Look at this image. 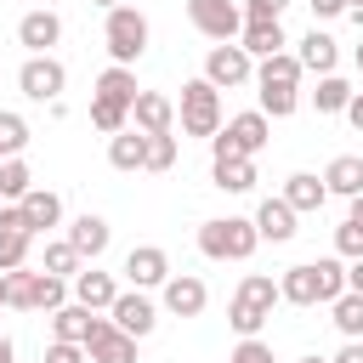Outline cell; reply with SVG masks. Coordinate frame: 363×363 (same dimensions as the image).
Returning <instances> with one entry per match:
<instances>
[{
    "label": "cell",
    "instance_id": "6da1fadb",
    "mask_svg": "<svg viewBox=\"0 0 363 363\" xmlns=\"http://www.w3.org/2000/svg\"><path fill=\"white\" fill-rule=\"evenodd\" d=\"M278 295L289 306H329L335 295H346V261L340 255H318V261H301L278 278Z\"/></svg>",
    "mask_w": 363,
    "mask_h": 363
},
{
    "label": "cell",
    "instance_id": "7a4b0ae2",
    "mask_svg": "<svg viewBox=\"0 0 363 363\" xmlns=\"http://www.w3.org/2000/svg\"><path fill=\"white\" fill-rule=\"evenodd\" d=\"M301 57L295 51H278V57H261L255 62V96H261V113L267 119H289L301 108Z\"/></svg>",
    "mask_w": 363,
    "mask_h": 363
},
{
    "label": "cell",
    "instance_id": "3957f363",
    "mask_svg": "<svg viewBox=\"0 0 363 363\" xmlns=\"http://www.w3.org/2000/svg\"><path fill=\"white\" fill-rule=\"evenodd\" d=\"M199 250H204V261H250L261 250L255 216H210V221H199Z\"/></svg>",
    "mask_w": 363,
    "mask_h": 363
},
{
    "label": "cell",
    "instance_id": "277c9868",
    "mask_svg": "<svg viewBox=\"0 0 363 363\" xmlns=\"http://www.w3.org/2000/svg\"><path fill=\"white\" fill-rule=\"evenodd\" d=\"M278 301H284V295H278V278H267V272H244L238 289H233V301H227V323H233V335H261Z\"/></svg>",
    "mask_w": 363,
    "mask_h": 363
},
{
    "label": "cell",
    "instance_id": "5b68a950",
    "mask_svg": "<svg viewBox=\"0 0 363 363\" xmlns=\"http://www.w3.org/2000/svg\"><path fill=\"white\" fill-rule=\"evenodd\" d=\"M272 142V119L261 108H244L233 119H221V130L210 136V159H255Z\"/></svg>",
    "mask_w": 363,
    "mask_h": 363
},
{
    "label": "cell",
    "instance_id": "8992f818",
    "mask_svg": "<svg viewBox=\"0 0 363 363\" xmlns=\"http://www.w3.org/2000/svg\"><path fill=\"white\" fill-rule=\"evenodd\" d=\"M147 40H153V28H147V17H142L136 6H113V11H108V23H102V45H108L113 62L136 68L142 51H147Z\"/></svg>",
    "mask_w": 363,
    "mask_h": 363
},
{
    "label": "cell",
    "instance_id": "52a82bcc",
    "mask_svg": "<svg viewBox=\"0 0 363 363\" xmlns=\"http://www.w3.org/2000/svg\"><path fill=\"white\" fill-rule=\"evenodd\" d=\"M176 119H182V136L210 142V136L221 130V91H216L204 74L187 79V85H182V102H176Z\"/></svg>",
    "mask_w": 363,
    "mask_h": 363
},
{
    "label": "cell",
    "instance_id": "ba28073f",
    "mask_svg": "<svg viewBox=\"0 0 363 363\" xmlns=\"http://www.w3.org/2000/svg\"><path fill=\"white\" fill-rule=\"evenodd\" d=\"M204 79L216 91H238V85H255V57L238 45V40H221L204 51Z\"/></svg>",
    "mask_w": 363,
    "mask_h": 363
},
{
    "label": "cell",
    "instance_id": "9c48e42d",
    "mask_svg": "<svg viewBox=\"0 0 363 363\" xmlns=\"http://www.w3.org/2000/svg\"><path fill=\"white\" fill-rule=\"evenodd\" d=\"M17 91H23L28 102H62V91H68V68H62V57H51V51L23 57V68H17Z\"/></svg>",
    "mask_w": 363,
    "mask_h": 363
},
{
    "label": "cell",
    "instance_id": "30bf717a",
    "mask_svg": "<svg viewBox=\"0 0 363 363\" xmlns=\"http://www.w3.org/2000/svg\"><path fill=\"white\" fill-rule=\"evenodd\" d=\"M187 23L204 34V40H238L244 34V6L238 0H187Z\"/></svg>",
    "mask_w": 363,
    "mask_h": 363
},
{
    "label": "cell",
    "instance_id": "8fae6325",
    "mask_svg": "<svg viewBox=\"0 0 363 363\" xmlns=\"http://www.w3.org/2000/svg\"><path fill=\"white\" fill-rule=\"evenodd\" d=\"M159 306H164L170 318H199V312L210 306V284H204L199 272H170L164 289H159Z\"/></svg>",
    "mask_w": 363,
    "mask_h": 363
},
{
    "label": "cell",
    "instance_id": "7c38bea8",
    "mask_svg": "<svg viewBox=\"0 0 363 363\" xmlns=\"http://www.w3.org/2000/svg\"><path fill=\"white\" fill-rule=\"evenodd\" d=\"M108 318L125 329V335H136V340H147L153 329H159V301L147 295V289H119V301L108 306Z\"/></svg>",
    "mask_w": 363,
    "mask_h": 363
},
{
    "label": "cell",
    "instance_id": "4fadbf2b",
    "mask_svg": "<svg viewBox=\"0 0 363 363\" xmlns=\"http://www.w3.org/2000/svg\"><path fill=\"white\" fill-rule=\"evenodd\" d=\"M85 352H91V363H136V335H125L108 312H96V323L85 335Z\"/></svg>",
    "mask_w": 363,
    "mask_h": 363
},
{
    "label": "cell",
    "instance_id": "5bb4252c",
    "mask_svg": "<svg viewBox=\"0 0 363 363\" xmlns=\"http://www.w3.org/2000/svg\"><path fill=\"white\" fill-rule=\"evenodd\" d=\"M28 244H34V227L23 221V210L17 204H0V272L28 267Z\"/></svg>",
    "mask_w": 363,
    "mask_h": 363
},
{
    "label": "cell",
    "instance_id": "9a60e30c",
    "mask_svg": "<svg viewBox=\"0 0 363 363\" xmlns=\"http://www.w3.org/2000/svg\"><path fill=\"white\" fill-rule=\"evenodd\" d=\"M125 284L130 289H164V278H170V255L159 250V244H136L130 255H125Z\"/></svg>",
    "mask_w": 363,
    "mask_h": 363
},
{
    "label": "cell",
    "instance_id": "2e32d148",
    "mask_svg": "<svg viewBox=\"0 0 363 363\" xmlns=\"http://www.w3.org/2000/svg\"><path fill=\"white\" fill-rule=\"evenodd\" d=\"M57 40H62V17H57L51 6H34V11H23V17H17V45H23L28 57L51 51Z\"/></svg>",
    "mask_w": 363,
    "mask_h": 363
},
{
    "label": "cell",
    "instance_id": "e0dca14e",
    "mask_svg": "<svg viewBox=\"0 0 363 363\" xmlns=\"http://www.w3.org/2000/svg\"><path fill=\"white\" fill-rule=\"evenodd\" d=\"M295 221H301V210H295V204H289L284 193H278V199H261V204H255V233H261V244H289V238L301 233Z\"/></svg>",
    "mask_w": 363,
    "mask_h": 363
},
{
    "label": "cell",
    "instance_id": "ac0fdd59",
    "mask_svg": "<svg viewBox=\"0 0 363 363\" xmlns=\"http://www.w3.org/2000/svg\"><path fill=\"white\" fill-rule=\"evenodd\" d=\"M130 125L147 130V136H164V130H176V102H170L164 91H136V102H130Z\"/></svg>",
    "mask_w": 363,
    "mask_h": 363
},
{
    "label": "cell",
    "instance_id": "d6986e66",
    "mask_svg": "<svg viewBox=\"0 0 363 363\" xmlns=\"http://www.w3.org/2000/svg\"><path fill=\"white\" fill-rule=\"evenodd\" d=\"M68 284H74V301H79V306H91V312H108V306L119 301L113 272H96V261H91V267H79Z\"/></svg>",
    "mask_w": 363,
    "mask_h": 363
},
{
    "label": "cell",
    "instance_id": "ffe728a7",
    "mask_svg": "<svg viewBox=\"0 0 363 363\" xmlns=\"http://www.w3.org/2000/svg\"><path fill=\"white\" fill-rule=\"evenodd\" d=\"M17 210H23V221L34 227V238L51 233V227H62V199H57L51 187H28V193L17 199Z\"/></svg>",
    "mask_w": 363,
    "mask_h": 363
},
{
    "label": "cell",
    "instance_id": "44dd1931",
    "mask_svg": "<svg viewBox=\"0 0 363 363\" xmlns=\"http://www.w3.org/2000/svg\"><path fill=\"white\" fill-rule=\"evenodd\" d=\"M108 164L113 170H147V130H136V125H125L119 136H108Z\"/></svg>",
    "mask_w": 363,
    "mask_h": 363
},
{
    "label": "cell",
    "instance_id": "7402d4cb",
    "mask_svg": "<svg viewBox=\"0 0 363 363\" xmlns=\"http://www.w3.org/2000/svg\"><path fill=\"white\" fill-rule=\"evenodd\" d=\"M108 238H113V227H108L102 216H91V210L68 221V244L79 250V261H96V255L108 250Z\"/></svg>",
    "mask_w": 363,
    "mask_h": 363
},
{
    "label": "cell",
    "instance_id": "603a6c76",
    "mask_svg": "<svg viewBox=\"0 0 363 363\" xmlns=\"http://www.w3.org/2000/svg\"><path fill=\"white\" fill-rule=\"evenodd\" d=\"M323 182H329L335 199H357L363 193V153H335L323 164Z\"/></svg>",
    "mask_w": 363,
    "mask_h": 363
},
{
    "label": "cell",
    "instance_id": "cb8c5ba5",
    "mask_svg": "<svg viewBox=\"0 0 363 363\" xmlns=\"http://www.w3.org/2000/svg\"><path fill=\"white\" fill-rule=\"evenodd\" d=\"M238 45L261 62V57H278L284 45H289V34H284V23H255V17H244V34H238Z\"/></svg>",
    "mask_w": 363,
    "mask_h": 363
},
{
    "label": "cell",
    "instance_id": "d4e9b609",
    "mask_svg": "<svg viewBox=\"0 0 363 363\" xmlns=\"http://www.w3.org/2000/svg\"><path fill=\"white\" fill-rule=\"evenodd\" d=\"M284 199H289L301 216H312V210H323V204H329V182H323V176H312V170H295V176L284 182Z\"/></svg>",
    "mask_w": 363,
    "mask_h": 363
},
{
    "label": "cell",
    "instance_id": "484cf974",
    "mask_svg": "<svg viewBox=\"0 0 363 363\" xmlns=\"http://www.w3.org/2000/svg\"><path fill=\"white\" fill-rule=\"evenodd\" d=\"M68 295H74V284H68V278H57V272H45V267H40V272H28V312H57Z\"/></svg>",
    "mask_w": 363,
    "mask_h": 363
},
{
    "label": "cell",
    "instance_id": "4316f807",
    "mask_svg": "<svg viewBox=\"0 0 363 363\" xmlns=\"http://www.w3.org/2000/svg\"><path fill=\"white\" fill-rule=\"evenodd\" d=\"M295 57H301V68H306V74H335V62H340V45H335V40H329V34L312 23V34L301 40V51H295Z\"/></svg>",
    "mask_w": 363,
    "mask_h": 363
},
{
    "label": "cell",
    "instance_id": "83f0119b",
    "mask_svg": "<svg viewBox=\"0 0 363 363\" xmlns=\"http://www.w3.org/2000/svg\"><path fill=\"white\" fill-rule=\"evenodd\" d=\"M91 323H96V312H91V306H79V301H62V306L51 312V340H79V346H85Z\"/></svg>",
    "mask_w": 363,
    "mask_h": 363
},
{
    "label": "cell",
    "instance_id": "f1b7e54d",
    "mask_svg": "<svg viewBox=\"0 0 363 363\" xmlns=\"http://www.w3.org/2000/svg\"><path fill=\"white\" fill-rule=\"evenodd\" d=\"M210 182L221 193H250L261 176H255V159H210Z\"/></svg>",
    "mask_w": 363,
    "mask_h": 363
},
{
    "label": "cell",
    "instance_id": "f546056e",
    "mask_svg": "<svg viewBox=\"0 0 363 363\" xmlns=\"http://www.w3.org/2000/svg\"><path fill=\"white\" fill-rule=\"evenodd\" d=\"M136 91H142V85H136V68H125V62H108V68L96 74V96H108V102H125V108H130Z\"/></svg>",
    "mask_w": 363,
    "mask_h": 363
},
{
    "label": "cell",
    "instance_id": "4dcf8cb0",
    "mask_svg": "<svg viewBox=\"0 0 363 363\" xmlns=\"http://www.w3.org/2000/svg\"><path fill=\"white\" fill-rule=\"evenodd\" d=\"M329 323L340 329V340H363V295H357V289L335 295V301H329Z\"/></svg>",
    "mask_w": 363,
    "mask_h": 363
},
{
    "label": "cell",
    "instance_id": "1f68e13d",
    "mask_svg": "<svg viewBox=\"0 0 363 363\" xmlns=\"http://www.w3.org/2000/svg\"><path fill=\"white\" fill-rule=\"evenodd\" d=\"M346 102H352V79H340V74H318L312 108H318V113H346Z\"/></svg>",
    "mask_w": 363,
    "mask_h": 363
},
{
    "label": "cell",
    "instance_id": "d6a6232c",
    "mask_svg": "<svg viewBox=\"0 0 363 363\" xmlns=\"http://www.w3.org/2000/svg\"><path fill=\"white\" fill-rule=\"evenodd\" d=\"M28 187H34V170H28V159H23V153L0 159V199H11V204H17Z\"/></svg>",
    "mask_w": 363,
    "mask_h": 363
},
{
    "label": "cell",
    "instance_id": "836d02e7",
    "mask_svg": "<svg viewBox=\"0 0 363 363\" xmlns=\"http://www.w3.org/2000/svg\"><path fill=\"white\" fill-rule=\"evenodd\" d=\"M91 125H96L102 136H119V130L130 125V108H125V102H108V96H91Z\"/></svg>",
    "mask_w": 363,
    "mask_h": 363
},
{
    "label": "cell",
    "instance_id": "e575fe53",
    "mask_svg": "<svg viewBox=\"0 0 363 363\" xmlns=\"http://www.w3.org/2000/svg\"><path fill=\"white\" fill-rule=\"evenodd\" d=\"M34 142V130H28V119L23 113H11V108H0V153L11 159V153H23Z\"/></svg>",
    "mask_w": 363,
    "mask_h": 363
},
{
    "label": "cell",
    "instance_id": "d590c367",
    "mask_svg": "<svg viewBox=\"0 0 363 363\" xmlns=\"http://www.w3.org/2000/svg\"><path fill=\"white\" fill-rule=\"evenodd\" d=\"M40 267H45V272H57V278H74V272H79V250H74L68 238H51Z\"/></svg>",
    "mask_w": 363,
    "mask_h": 363
},
{
    "label": "cell",
    "instance_id": "8d00e7d4",
    "mask_svg": "<svg viewBox=\"0 0 363 363\" xmlns=\"http://www.w3.org/2000/svg\"><path fill=\"white\" fill-rule=\"evenodd\" d=\"M227 363H278V352H272L261 335H238V346L227 352Z\"/></svg>",
    "mask_w": 363,
    "mask_h": 363
},
{
    "label": "cell",
    "instance_id": "74e56055",
    "mask_svg": "<svg viewBox=\"0 0 363 363\" xmlns=\"http://www.w3.org/2000/svg\"><path fill=\"white\" fill-rule=\"evenodd\" d=\"M170 164H176V130L147 136V170H170Z\"/></svg>",
    "mask_w": 363,
    "mask_h": 363
},
{
    "label": "cell",
    "instance_id": "f35d334b",
    "mask_svg": "<svg viewBox=\"0 0 363 363\" xmlns=\"http://www.w3.org/2000/svg\"><path fill=\"white\" fill-rule=\"evenodd\" d=\"M28 272H34V267L6 272V306H11V312H28Z\"/></svg>",
    "mask_w": 363,
    "mask_h": 363
},
{
    "label": "cell",
    "instance_id": "ab89813d",
    "mask_svg": "<svg viewBox=\"0 0 363 363\" xmlns=\"http://www.w3.org/2000/svg\"><path fill=\"white\" fill-rule=\"evenodd\" d=\"M335 255H346V261L363 255V227H357V221H340V227H335Z\"/></svg>",
    "mask_w": 363,
    "mask_h": 363
},
{
    "label": "cell",
    "instance_id": "60d3db41",
    "mask_svg": "<svg viewBox=\"0 0 363 363\" xmlns=\"http://www.w3.org/2000/svg\"><path fill=\"white\" fill-rule=\"evenodd\" d=\"M85 357H91V352H85V346H79V340H51V346H45V357H40V363H85Z\"/></svg>",
    "mask_w": 363,
    "mask_h": 363
},
{
    "label": "cell",
    "instance_id": "b9f144b4",
    "mask_svg": "<svg viewBox=\"0 0 363 363\" xmlns=\"http://www.w3.org/2000/svg\"><path fill=\"white\" fill-rule=\"evenodd\" d=\"M284 11H289V0H244V17H255V23H284Z\"/></svg>",
    "mask_w": 363,
    "mask_h": 363
},
{
    "label": "cell",
    "instance_id": "7bdbcfd3",
    "mask_svg": "<svg viewBox=\"0 0 363 363\" xmlns=\"http://www.w3.org/2000/svg\"><path fill=\"white\" fill-rule=\"evenodd\" d=\"M312 6V17L318 23H329V17H346V0H306Z\"/></svg>",
    "mask_w": 363,
    "mask_h": 363
},
{
    "label": "cell",
    "instance_id": "ee69618b",
    "mask_svg": "<svg viewBox=\"0 0 363 363\" xmlns=\"http://www.w3.org/2000/svg\"><path fill=\"white\" fill-rule=\"evenodd\" d=\"M329 363H363V340H346V346H340Z\"/></svg>",
    "mask_w": 363,
    "mask_h": 363
},
{
    "label": "cell",
    "instance_id": "f6af8a7d",
    "mask_svg": "<svg viewBox=\"0 0 363 363\" xmlns=\"http://www.w3.org/2000/svg\"><path fill=\"white\" fill-rule=\"evenodd\" d=\"M346 119H352V130H363V91H352V102H346Z\"/></svg>",
    "mask_w": 363,
    "mask_h": 363
},
{
    "label": "cell",
    "instance_id": "bcb514c9",
    "mask_svg": "<svg viewBox=\"0 0 363 363\" xmlns=\"http://www.w3.org/2000/svg\"><path fill=\"white\" fill-rule=\"evenodd\" d=\"M346 289H357V295H363V255L346 267Z\"/></svg>",
    "mask_w": 363,
    "mask_h": 363
},
{
    "label": "cell",
    "instance_id": "7dc6e473",
    "mask_svg": "<svg viewBox=\"0 0 363 363\" xmlns=\"http://www.w3.org/2000/svg\"><path fill=\"white\" fill-rule=\"evenodd\" d=\"M346 221H357V227H363V193H357V199H346Z\"/></svg>",
    "mask_w": 363,
    "mask_h": 363
},
{
    "label": "cell",
    "instance_id": "c3c4849f",
    "mask_svg": "<svg viewBox=\"0 0 363 363\" xmlns=\"http://www.w3.org/2000/svg\"><path fill=\"white\" fill-rule=\"evenodd\" d=\"M0 363H17V346H11V335H0Z\"/></svg>",
    "mask_w": 363,
    "mask_h": 363
},
{
    "label": "cell",
    "instance_id": "681fc988",
    "mask_svg": "<svg viewBox=\"0 0 363 363\" xmlns=\"http://www.w3.org/2000/svg\"><path fill=\"white\" fill-rule=\"evenodd\" d=\"M346 17H357V23H363V0H346Z\"/></svg>",
    "mask_w": 363,
    "mask_h": 363
},
{
    "label": "cell",
    "instance_id": "f907efd6",
    "mask_svg": "<svg viewBox=\"0 0 363 363\" xmlns=\"http://www.w3.org/2000/svg\"><path fill=\"white\" fill-rule=\"evenodd\" d=\"M91 6H102V11H113V6H125V0H91Z\"/></svg>",
    "mask_w": 363,
    "mask_h": 363
},
{
    "label": "cell",
    "instance_id": "816d5d0a",
    "mask_svg": "<svg viewBox=\"0 0 363 363\" xmlns=\"http://www.w3.org/2000/svg\"><path fill=\"white\" fill-rule=\"evenodd\" d=\"M295 363H329V357H318V352H306V357H295Z\"/></svg>",
    "mask_w": 363,
    "mask_h": 363
},
{
    "label": "cell",
    "instance_id": "f5cc1de1",
    "mask_svg": "<svg viewBox=\"0 0 363 363\" xmlns=\"http://www.w3.org/2000/svg\"><path fill=\"white\" fill-rule=\"evenodd\" d=\"M352 57H357V74H363V40H357V51H352Z\"/></svg>",
    "mask_w": 363,
    "mask_h": 363
},
{
    "label": "cell",
    "instance_id": "db71d44e",
    "mask_svg": "<svg viewBox=\"0 0 363 363\" xmlns=\"http://www.w3.org/2000/svg\"><path fill=\"white\" fill-rule=\"evenodd\" d=\"M0 306H6V272H0Z\"/></svg>",
    "mask_w": 363,
    "mask_h": 363
},
{
    "label": "cell",
    "instance_id": "11a10c76",
    "mask_svg": "<svg viewBox=\"0 0 363 363\" xmlns=\"http://www.w3.org/2000/svg\"><path fill=\"white\" fill-rule=\"evenodd\" d=\"M0 159H6V153H0Z\"/></svg>",
    "mask_w": 363,
    "mask_h": 363
}]
</instances>
